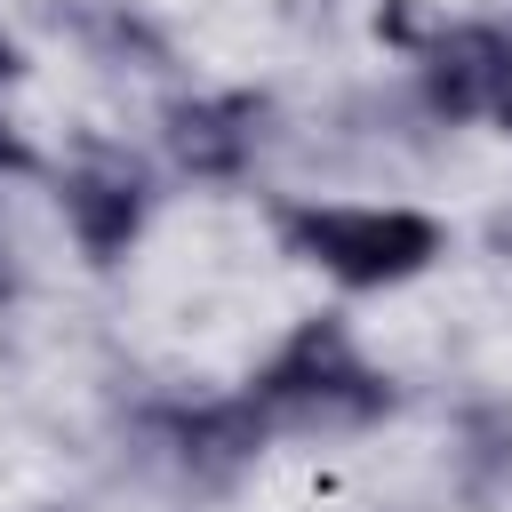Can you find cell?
I'll list each match as a JSON object with an SVG mask.
<instances>
[{
	"mask_svg": "<svg viewBox=\"0 0 512 512\" xmlns=\"http://www.w3.org/2000/svg\"><path fill=\"white\" fill-rule=\"evenodd\" d=\"M248 392L264 400L272 432H360V424H376V416L392 408L384 368L360 360V344H352V328H344L336 312L304 320V328L256 368Z\"/></svg>",
	"mask_w": 512,
	"mask_h": 512,
	"instance_id": "6da1fadb",
	"label": "cell"
},
{
	"mask_svg": "<svg viewBox=\"0 0 512 512\" xmlns=\"http://www.w3.org/2000/svg\"><path fill=\"white\" fill-rule=\"evenodd\" d=\"M288 256L320 264L344 288H400L440 256V224L424 208H352V200H280L272 208Z\"/></svg>",
	"mask_w": 512,
	"mask_h": 512,
	"instance_id": "7a4b0ae2",
	"label": "cell"
},
{
	"mask_svg": "<svg viewBox=\"0 0 512 512\" xmlns=\"http://www.w3.org/2000/svg\"><path fill=\"white\" fill-rule=\"evenodd\" d=\"M272 440V416L256 392L232 400H160L136 416V448L152 464H168L184 488H224L232 472L256 464V448Z\"/></svg>",
	"mask_w": 512,
	"mask_h": 512,
	"instance_id": "3957f363",
	"label": "cell"
},
{
	"mask_svg": "<svg viewBox=\"0 0 512 512\" xmlns=\"http://www.w3.org/2000/svg\"><path fill=\"white\" fill-rule=\"evenodd\" d=\"M416 112L432 128H472V120H504L512 128V32L504 24H432V40L416 48Z\"/></svg>",
	"mask_w": 512,
	"mask_h": 512,
	"instance_id": "277c9868",
	"label": "cell"
},
{
	"mask_svg": "<svg viewBox=\"0 0 512 512\" xmlns=\"http://www.w3.org/2000/svg\"><path fill=\"white\" fill-rule=\"evenodd\" d=\"M56 208H64V232L80 240L88 264H120L152 216V176L136 152L120 144H88L64 176H56Z\"/></svg>",
	"mask_w": 512,
	"mask_h": 512,
	"instance_id": "5b68a950",
	"label": "cell"
},
{
	"mask_svg": "<svg viewBox=\"0 0 512 512\" xmlns=\"http://www.w3.org/2000/svg\"><path fill=\"white\" fill-rule=\"evenodd\" d=\"M264 136H272V96H256V88L184 96V104H168V120H160V144H168L176 176H192V184H232V176H248V160L264 152Z\"/></svg>",
	"mask_w": 512,
	"mask_h": 512,
	"instance_id": "8992f818",
	"label": "cell"
},
{
	"mask_svg": "<svg viewBox=\"0 0 512 512\" xmlns=\"http://www.w3.org/2000/svg\"><path fill=\"white\" fill-rule=\"evenodd\" d=\"M512 488V408L504 400H464L456 408V496L496 504Z\"/></svg>",
	"mask_w": 512,
	"mask_h": 512,
	"instance_id": "52a82bcc",
	"label": "cell"
},
{
	"mask_svg": "<svg viewBox=\"0 0 512 512\" xmlns=\"http://www.w3.org/2000/svg\"><path fill=\"white\" fill-rule=\"evenodd\" d=\"M96 64H112V72H168L176 56H168V32L152 24V16H136V8H64L56 16Z\"/></svg>",
	"mask_w": 512,
	"mask_h": 512,
	"instance_id": "ba28073f",
	"label": "cell"
},
{
	"mask_svg": "<svg viewBox=\"0 0 512 512\" xmlns=\"http://www.w3.org/2000/svg\"><path fill=\"white\" fill-rule=\"evenodd\" d=\"M376 40H384V48H408V56H416V48L432 40V16H424L416 0H384V8H376Z\"/></svg>",
	"mask_w": 512,
	"mask_h": 512,
	"instance_id": "9c48e42d",
	"label": "cell"
},
{
	"mask_svg": "<svg viewBox=\"0 0 512 512\" xmlns=\"http://www.w3.org/2000/svg\"><path fill=\"white\" fill-rule=\"evenodd\" d=\"M0 176H40V152L16 136V120H0Z\"/></svg>",
	"mask_w": 512,
	"mask_h": 512,
	"instance_id": "30bf717a",
	"label": "cell"
},
{
	"mask_svg": "<svg viewBox=\"0 0 512 512\" xmlns=\"http://www.w3.org/2000/svg\"><path fill=\"white\" fill-rule=\"evenodd\" d=\"M488 248H496V256H512V208H504V216L488 224Z\"/></svg>",
	"mask_w": 512,
	"mask_h": 512,
	"instance_id": "8fae6325",
	"label": "cell"
},
{
	"mask_svg": "<svg viewBox=\"0 0 512 512\" xmlns=\"http://www.w3.org/2000/svg\"><path fill=\"white\" fill-rule=\"evenodd\" d=\"M16 288H24V280H16V264H8V248H0V304H16Z\"/></svg>",
	"mask_w": 512,
	"mask_h": 512,
	"instance_id": "7c38bea8",
	"label": "cell"
},
{
	"mask_svg": "<svg viewBox=\"0 0 512 512\" xmlns=\"http://www.w3.org/2000/svg\"><path fill=\"white\" fill-rule=\"evenodd\" d=\"M16 72H24V64H16V40H8V32H0V88H8V80H16Z\"/></svg>",
	"mask_w": 512,
	"mask_h": 512,
	"instance_id": "4fadbf2b",
	"label": "cell"
}]
</instances>
